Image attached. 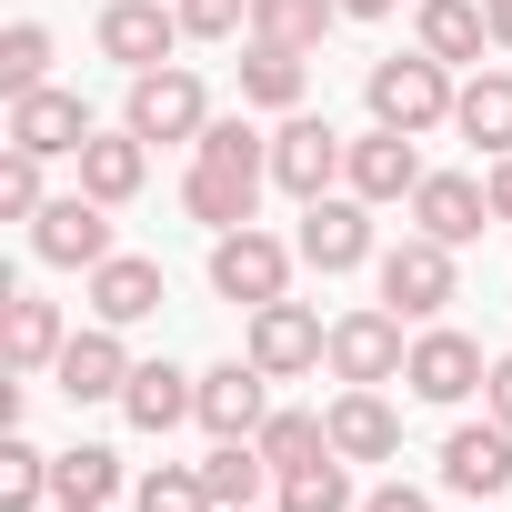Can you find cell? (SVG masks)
Masks as SVG:
<instances>
[{
    "mask_svg": "<svg viewBox=\"0 0 512 512\" xmlns=\"http://www.w3.org/2000/svg\"><path fill=\"white\" fill-rule=\"evenodd\" d=\"M372 272H382V302H392L402 322H442V312L462 302V262H452V241H432V231L392 241Z\"/></svg>",
    "mask_w": 512,
    "mask_h": 512,
    "instance_id": "obj_3",
    "label": "cell"
},
{
    "mask_svg": "<svg viewBox=\"0 0 512 512\" xmlns=\"http://www.w3.org/2000/svg\"><path fill=\"white\" fill-rule=\"evenodd\" d=\"M442 482L462 492V502H502L512 492V422H452V442H442Z\"/></svg>",
    "mask_w": 512,
    "mask_h": 512,
    "instance_id": "obj_13",
    "label": "cell"
},
{
    "mask_svg": "<svg viewBox=\"0 0 512 512\" xmlns=\"http://www.w3.org/2000/svg\"><path fill=\"white\" fill-rule=\"evenodd\" d=\"M482 221H492V201H482V181L472 171H422V191H412V231H432V241H482Z\"/></svg>",
    "mask_w": 512,
    "mask_h": 512,
    "instance_id": "obj_19",
    "label": "cell"
},
{
    "mask_svg": "<svg viewBox=\"0 0 512 512\" xmlns=\"http://www.w3.org/2000/svg\"><path fill=\"white\" fill-rule=\"evenodd\" d=\"M482 201H492V221H512V151L482 171Z\"/></svg>",
    "mask_w": 512,
    "mask_h": 512,
    "instance_id": "obj_39",
    "label": "cell"
},
{
    "mask_svg": "<svg viewBox=\"0 0 512 512\" xmlns=\"http://www.w3.org/2000/svg\"><path fill=\"white\" fill-rule=\"evenodd\" d=\"M241 352L251 362H262L272 382H302V372H322V352H332V322L312 312V302H262V312H251V332H241Z\"/></svg>",
    "mask_w": 512,
    "mask_h": 512,
    "instance_id": "obj_6",
    "label": "cell"
},
{
    "mask_svg": "<svg viewBox=\"0 0 512 512\" xmlns=\"http://www.w3.org/2000/svg\"><path fill=\"white\" fill-rule=\"evenodd\" d=\"M111 492H121V452H111V442H71V452H51V502L101 512Z\"/></svg>",
    "mask_w": 512,
    "mask_h": 512,
    "instance_id": "obj_27",
    "label": "cell"
},
{
    "mask_svg": "<svg viewBox=\"0 0 512 512\" xmlns=\"http://www.w3.org/2000/svg\"><path fill=\"white\" fill-rule=\"evenodd\" d=\"M362 101H372V121L382 131H442L452 121V101H462V81H452V61H432L422 41L412 51H392V61H372V81H362Z\"/></svg>",
    "mask_w": 512,
    "mask_h": 512,
    "instance_id": "obj_1",
    "label": "cell"
},
{
    "mask_svg": "<svg viewBox=\"0 0 512 512\" xmlns=\"http://www.w3.org/2000/svg\"><path fill=\"white\" fill-rule=\"evenodd\" d=\"M81 282H91V322H111V332H131V322H151V312L171 302V282H161L151 251H111V262L81 272Z\"/></svg>",
    "mask_w": 512,
    "mask_h": 512,
    "instance_id": "obj_16",
    "label": "cell"
},
{
    "mask_svg": "<svg viewBox=\"0 0 512 512\" xmlns=\"http://www.w3.org/2000/svg\"><path fill=\"white\" fill-rule=\"evenodd\" d=\"M262 181H272V171H231V161H201V151H191V171H181V211H191L201 231H241L251 211H262Z\"/></svg>",
    "mask_w": 512,
    "mask_h": 512,
    "instance_id": "obj_17",
    "label": "cell"
},
{
    "mask_svg": "<svg viewBox=\"0 0 512 512\" xmlns=\"http://www.w3.org/2000/svg\"><path fill=\"white\" fill-rule=\"evenodd\" d=\"M342 161H352V141H342L332 121H312V111H282V131H272V181H282L292 201H322V191H342Z\"/></svg>",
    "mask_w": 512,
    "mask_h": 512,
    "instance_id": "obj_8",
    "label": "cell"
},
{
    "mask_svg": "<svg viewBox=\"0 0 512 512\" xmlns=\"http://www.w3.org/2000/svg\"><path fill=\"white\" fill-rule=\"evenodd\" d=\"M41 81H51V31L41 21H11V31H0V101H21Z\"/></svg>",
    "mask_w": 512,
    "mask_h": 512,
    "instance_id": "obj_33",
    "label": "cell"
},
{
    "mask_svg": "<svg viewBox=\"0 0 512 512\" xmlns=\"http://www.w3.org/2000/svg\"><path fill=\"white\" fill-rule=\"evenodd\" d=\"M482 21H492V41L512 51V0H482Z\"/></svg>",
    "mask_w": 512,
    "mask_h": 512,
    "instance_id": "obj_41",
    "label": "cell"
},
{
    "mask_svg": "<svg viewBox=\"0 0 512 512\" xmlns=\"http://www.w3.org/2000/svg\"><path fill=\"white\" fill-rule=\"evenodd\" d=\"M342 191H362L372 211H392V201H412L422 191V151H412V131H362L352 141V161H342Z\"/></svg>",
    "mask_w": 512,
    "mask_h": 512,
    "instance_id": "obj_15",
    "label": "cell"
},
{
    "mask_svg": "<svg viewBox=\"0 0 512 512\" xmlns=\"http://www.w3.org/2000/svg\"><path fill=\"white\" fill-rule=\"evenodd\" d=\"M201 482H211V502L221 512H241V502H262L282 472L262 462V442H211V462H201Z\"/></svg>",
    "mask_w": 512,
    "mask_h": 512,
    "instance_id": "obj_30",
    "label": "cell"
},
{
    "mask_svg": "<svg viewBox=\"0 0 512 512\" xmlns=\"http://www.w3.org/2000/svg\"><path fill=\"white\" fill-rule=\"evenodd\" d=\"M191 422H201L211 442H251V432L272 422V372L251 362V352H241V362H211V372H201V402H191Z\"/></svg>",
    "mask_w": 512,
    "mask_h": 512,
    "instance_id": "obj_9",
    "label": "cell"
},
{
    "mask_svg": "<svg viewBox=\"0 0 512 512\" xmlns=\"http://www.w3.org/2000/svg\"><path fill=\"white\" fill-rule=\"evenodd\" d=\"M191 402H201V372H181V362H131V382H121L131 432H171V422H191Z\"/></svg>",
    "mask_w": 512,
    "mask_h": 512,
    "instance_id": "obj_23",
    "label": "cell"
},
{
    "mask_svg": "<svg viewBox=\"0 0 512 512\" xmlns=\"http://www.w3.org/2000/svg\"><path fill=\"white\" fill-rule=\"evenodd\" d=\"M302 262H312V272H362V262H372V201H362V191L302 201Z\"/></svg>",
    "mask_w": 512,
    "mask_h": 512,
    "instance_id": "obj_11",
    "label": "cell"
},
{
    "mask_svg": "<svg viewBox=\"0 0 512 512\" xmlns=\"http://www.w3.org/2000/svg\"><path fill=\"white\" fill-rule=\"evenodd\" d=\"M402 0H342V21H392Z\"/></svg>",
    "mask_w": 512,
    "mask_h": 512,
    "instance_id": "obj_40",
    "label": "cell"
},
{
    "mask_svg": "<svg viewBox=\"0 0 512 512\" xmlns=\"http://www.w3.org/2000/svg\"><path fill=\"white\" fill-rule=\"evenodd\" d=\"M302 91H312V51H282V41L241 51V111H302Z\"/></svg>",
    "mask_w": 512,
    "mask_h": 512,
    "instance_id": "obj_24",
    "label": "cell"
},
{
    "mask_svg": "<svg viewBox=\"0 0 512 512\" xmlns=\"http://www.w3.org/2000/svg\"><path fill=\"white\" fill-rule=\"evenodd\" d=\"M362 512H432V492H412V482H382V492H362Z\"/></svg>",
    "mask_w": 512,
    "mask_h": 512,
    "instance_id": "obj_37",
    "label": "cell"
},
{
    "mask_svg": "<svg viewBox=\"0 0 512 512\" xmlns=\"http://www.w3.org/2000/svg\"><path fill=\"white\" fill-rule=\"evenodd\" d=\"M272 502H282V512H362V492H352V462H342V452H322V462L282 472V482H272Z\"/></svg>",
    "mask_w": 512,
    "mask_h": 512,
    "instance_id": "obj_29",
    "label": "cell"
},
{
    "mask_svg": "<svg viewBox=\"0 0 512 512\" xmlns=\"http://www.w3.org/2000/svg\"><path fill=\"white\" fill-rule=\"evenodd\" d=\"M141 181H151V141H141L131 121L81 141V191H91V201H111V211H121V201H141Z\"/></svg>",
    "mask_w": 512,
    "mask_h": 512,
    "instance_id": "obj_21",
    "label": "cell"
},
{
    "mask_svg": "<svg viewBox=\"0 0 512 512\" xmlns=\"http://www.w3.org/2000/svg\"><path fill=\"white\" fill-rule=\"evenodd\" d=\"M342 21V0H251V41H282V51H322Z\"/></svg>",
    "mask_w": 512,
    "mask_h": 512,
    "instance_id": "obj_28",
    "label": "cell"
},
{
    "mask_svg": "<svg viewBox=\"0 0 512 512\" xmlns=\"http://www.w3.org/2000/svg\"><path fill=\"white\" fill-rule=\"evenodd\" d=\"M241 512H262V502H241ZM272 512H282V502H272Z\"/></svg>",
    "mask_w": 512,
    "mask_h": 512,
    "instance_id": "obj_42",
    "label": "cell"
},
{
    "mask_svg": "<svg viewBox=\"0 0 512 512\" xmlns=\"http://www.w3.org/2000/svg\"><path fill=\"white\" fill-rule=\"evenodd\" d=\"M482 412H492V422H512V352L482 372Z\"/></svg>",
    "mask_w": 512,
    "mask_h": 512,
    "instance_id": "obj_38",
    "label": "cell"
},
{
    "mask_svg": "<svg viewBox=\"0 0 512 512\" xmlns=\"http://www.w3.org/2000/svg\"><path fill=\"white\" fill-rule=\"evenodd\" d=\"M61 352H71V322H61V302H41V292H11V312H0V362H11V382L51 372Z\"/></svg>",
    "mask_w": 512,
    "mask_h": 512,
    "instance_id": "obj_18",
    "label": "cell"
},
{
    "mask_svg": "<svg viewBox=\"0 0 512 512\" xmlns=\"http://www.w3.org/2000/svg\"><path fill=\"white\" fill-rule=\"evenodd\" d=\"M171 11H181L191 41H241L251 31V0H171Z\"/></svg>",
    "mask_w": 512,
    "mask_h": 512,
    "instance_id": "obj_36",
    "label": "cell"
},
{
    "mask_svg": "<svg viewBox=\"0 0 512 512\" xmlns=\"http://www.w3.org/2000/svg\"><path fill=\"white\" fill-rule=\"evenodd\" d=\"M31 251L51 272H101L111 262V201H91V191H61V201H41V221H31Z\"/></svg>",
    "mask_w": 512,
    "mask_h": 512,
    "instance_id": "obj_7",
    "label": "cell"
},
{
    "mask_svg": "<svg viewBox=\"0 0 512 512\" xmlns=\"http://www.w3.org/2000/svg\"><path fill=\"white\" fill-rule=\"evenodd\" d=\"M91 131H101V121H91V101H81V91H51V81H41V91H21V101H11V141H21V151H41V161H81V141H91Z\"/></svg>",
    "mask_w": 512,
    "mask_h": 512,
    "instance_id": "obj_14",
    "label": "cell"
},
{
    "mask_svg": "<svg viewBox=\"0 0 512 512\" xmlns=\"http://www.w3.org/2000/svg\"><path fill=\"white\" fill-rule=\"evenodd\" d=\"M452 131L472 141V151H512V71H472L462 81V101H452Z\"/></svg>",
    "mask_w": 512,
    "mask_h": 512,
    "instance_id": "obj_25",
    "label": "cell"
},
{
    "mask_svg": "<svg viewBox=\"0 0 512 512\" xmlns=\"http://www.w3.org/2000/svg\"><path fill=\"white\" fill-rule=\"evenodd\" d=\"M41 201H51V191H41V151L11 141V161H0V211H11V221H41Z\"/></svg>",
    "mask_w": 512,
    "mask_h": 512,
    "instance_id": "obj_35",
    "label": "cell"
},
{
    "mask_svg": "<svg viewBox=\"0 0 512 512\" xmlns=\"http://www.w3.org/2000/svg\"><path fill=\"white\" fill-rule=\"evenodd\" d=\"M0 512H51V452L41 442H0Z\"/></svg>",
    "mask_w": 512,
    "mask_h": 512,
    "instance_id": "obj_32",
    "label": "cell"
},
{
    "mask_svg": "<svg viewBox=\"0 0 512 512\" xmlns=\"http://www.w3.org/2000/svg\"><path fill=\"white\" fill-rule=\"evenodd\" d=\"M322 362H332V382H362V392L402 382V362H412V342H402V312H392V302H362V312H342Z\"/></svg>",
    "mask_w": 512,
    "mask_h": 512,
    "instance_id": "obj_5",
    "label": "cell"
},
{
    "mask_svg": "<svg viewBox=\"0 0 512 512\" xmlns=\"http://www.w3.org/2000/svg\"><path fill=\"white\" fill-rule=\"evenodd\" d=\"M412 41L432 51V61H482V41H492V21H482V0H422L412 11Z\"/></svg>",
    "mask_w": 512,
    "mask_h": 512,
    "instance_id": "obj_26",
    "label": "cell"
},
{
    "mask_svg": "<svg viewBox=\"0 0 512 512\" xmlns=\"http://www.w3.org/2000/svg\"><path fill=\"white\" fill-rule=\"evenodd\" d=\"M292 262H302V241H272L262 221H241V231H211V292L241 302V312H262L292 292Z\"/></svg>",
    "mask_w": 512,
    "mask_h": 512,
    "instance_id": "obj_2",
    "label": "cell"
},
{
    "mask_svg": "<svg viewBox=\"0 0 512 512\" xmlns=\"http://www.w3.org/2000/svg\"><path fill=\"white\" fill-rule=\"evenodd\" d=\"M121 121H131L141 141H201V131H211V91H201V71L161 61V71H131Z\"/></svg>",
    "mask_w": 512,
    "mask_h": 512,
    "instance_id": "obj_4",
    "label": "cell"
},
{
    "mask_svg": "<svg viewBox=\"0 0 512 512\" xmlns=\"http://www.w3.org/2000/svg\"><path fill=\"white\" fill-rule=\"evenodd\" d=\"M51 512H81V502H51Z\"/></svg>",
    "mask_w": 512,
    "mask_h": 512,
    "instance_id": "obj_43",
    "label": "cell"
},
{
    "mask_svg": "<svg viewBox=\"0 0 512 512\" xmlns=\"http://www.w3.org/2000/svg\"><path fill=\"white\" fill-rule=\"evenodd\" d=\"M332 452H342V462H392V452H402V412H392L382 392L342 382V392H332Z\"/></svg>",
    "mask_w": 512,
    "mask_h": 512,
    "instance_id": "obj_22",
    "label": "cell"
},
{
    "mask_svg": "<svg viewBox=\"0 0 512 512\" xmlns=\"http://www.w3.org/2000/svg\"><path fill=\"white\" fill-rule=\"evenodd\" d=\"M91 41H101V61H121V71H161L191 31H181V11H171V0H111Z\"/></svg>",
    "mask_w": 512,
    "mask_h": 512,
    "instance_id": "obj_12",
    "label": "cell"
},
{
    "mask_svg": "<svg viewBox=\"0 0 512 512\" xmlns=\"http://www.w3.org/2000/svg\"><path fill=\"white\" fill-rule=\"evenodd\" d=\"M472 512H482V502H472Z\"/></svg>",
    "mask_w": 512,
    "mask_h": 512,
    "instance_id": "obj_44",
    "label": "cell"
},
{
    "mask_svg": "<svg viewBox=\"0 0 512 512\" xmlns=\"http://www.w3.org/2000/svg\"><path fill=\"white\" fill-rule=\"evenodd\" d=\"M131 512H221V502H211V482H201V462H161V472H141V492H131Z\"/></svg>",
    "mask_w": 512,
    "mask_h": 512,
    "instance_id": "obj_34",
    "label": "cell"
},
{
    "mask_svg": "<svg viewBox=\"0 0 512 512\" xmlns=\"http://www.w3.org/2000/svg\"><path fill=\"white\" fill-rule=\"evenodd\" d=\"M251 442H262V462H272V472H302V462H322V452H332V412H272Z\"/></svg>",
    "mask_w": 512,
    "mask_h": 512,
    "instance_id": "obj_31",
    "label": "cell"
},
{
    "mask_svg": "<svg viewBox=\"0 0 512 512\" xmlns=\"http://www.w3.org/2000/svg\"><path fill=\"white\" fill-rule=\"evenodd\" d=\"M51 382H61L71 402H121V382H131V342H121L111 322H91V332H71V352L51 362Z\"/></svg>",
    "mask_w": 512,
    "mask_h": 512,
    "instance_id": "obj_20",
    "label": "cell"
},
{
    "mask_svg": "<svg viewBox=\"0 0 512 512\" xmlns=\"http://www.w3.org/2000/svg\"><path fill=\"white\" fill-rule=\"evenodd\" d=\"M482 342L472 332H452V322H422L412 332V362H402V382H412V402H472L482 392Z\"/></svg>",
    "mask_w": 512,
    "mask_h": 512,
    "instance_id": "obj_10",
    "label": "cell"
}]
</instances>
